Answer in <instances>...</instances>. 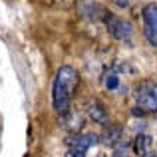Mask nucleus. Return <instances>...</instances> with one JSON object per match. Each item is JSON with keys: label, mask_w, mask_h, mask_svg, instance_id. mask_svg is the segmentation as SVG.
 <instances>
[{"label": "nucleus", "mask_w": 157, "mask_h": 157, "mask_svg": "<svg viewBox=\"0 0 157 157\" xmlns=\"http://www.w3.org/2000/svg\"><path fill=\"white\" fill-rule=\"evenodd\" d=\"M111 2H113L117 8H127L129 6V0H111Z\"/></svg>", "instance_id": "13"}, {"label": "nucleus", "mask_w": 157, "mask_h": 157, "mask_svg": "<svg viewBox=\"0 0 157 157\" xmlns=\"http://www.w3.org/2000/svg\"><path fill=\"white\" fill-rule=\"evenodd\" d=\"M104 22L107 26V32H109L115 40H127V38H131V34H133V26H131V22L125 20V18H121V16H113V14L107 12Z\"/></svg>", "instance_id": "5"}, {"label": "nucleus", "mask_w": 157, "mask_h": 157, "mask_svg": "<svg viewBox=\"0 0 157 157\" xmlns=\"http://www.w3.org/2000/svg\"><path fill=\"white\" fill-rule=\"evenodd\" d=\"M143 18V34H145L147 42L153 48H157V4H145L141 10Z\"/></svg>", "instance_id": "4"}, {"label": "nucleus", "mask_w": 157, "mask_h": 157, "mask_svg": "<svg viewBox=\"0 0 157 157\" xmlns=\"http://www.w3.org/2000/svg\"><path fill=\"white\" fill-rule=\"evenodd\" d=\"M127 155H129V143L125 139L113 145V157H127Z\"/></svg>", "instance_id": "12"}, {"label": "nucleus", "mask_w": 157, "mask_h": 157, "mask_svg": "<svg viewBox=\"0 0 157 157\" xmlns=\"http://www.w3.org/2000/svg\"><path fill=\"white\" fill-rule=\"evenodd\" d=\"M143 157H157V149H155V151H149V153L143 155Z\"/></svg>", "instance_id": "14"}, {"label": "nucleus", "mask_w": 157, "mask_h": 157, "mask_svg": "<svg viewBox=\"0 0 157 157\" xmlns=\"http://www.w3.org/2000/svg\"><path fill=\"white\" fill-rule=\"evenodd\" d=\"M101 137H104L105 143H109V145H115V143L123 141V129H121L119 125H107L105 133L101 135Z\"/></svg>", "instance_id": "10"}, {"label": "nucleus", "mask_w": 157, "mask_h": 157, "mask_svg": "<svg viewBox=\"0 0 157 157\" xmlns=\"http://www.w3.org/2000/svg\"><path fill=\"white\" fill-rule=\"evenodd\" d=\"M80 12H82V16H86V18H90V20H105V16H107V10L98 2L80 4Z\"/></svg>", "instance_id": "7"}, {"label": "nucleus", "mask_w": 157, "mask_h": 157, "mask_svg": "<svg viewBox=\"0 0 157 157\" xmlns=\"http://www.w3.org/2000/svg\"><path fill=\"white\" fill-rule=\"evenodd\" d=\"M98 143L96 133H76L68 139V153L66 157H86L90 147Z\"/></svg>", "instance_id": "2"}, {"label": "nucleus", "mask_w": 157, "mask_h": 157, "mask_svg": "<svg viewBox=\"0 0 157 157\" xmlns=\"http://www.w3.org/2000/svg\"><path fill=\"white\" fill-rule=\"evenodd\" d=\"M62 127L72 133H78V131L84 127V117L80 113H74V111H68V113L62 115Z\"/></svg>", "instance_id": "8"}, {"label": "nucleus", "mask_w": 157, "mask_h": 157, "mask_svg": "<svg viewBox=\"0 0 157 157\" xmlns=\"http://www.w3.org/2000/svg\"><path fill=\"white\" fill-rule=\"evenodd\" d=\"M60 2H64V4H68V2H72V0H60Z\"/></svg>", "instance_id": "15"}, {"label": "nucleus", "mask_w": 157, "mask_h": 157, "mask_svg": "<svg viewBox=\"0 0 157 157\" xmlns=\"http://www.w3.org/2000/svg\"><path fill=\"white\" fill-rule=\"evenodd\" d=\"M104 86L109 92H115V90H119V74L115 68H109L105 72V78H104Z\"/></svg>", "instance_id": "11"}, {"label": "nucleus", "mask_w": 157, "mask_h": 157, "mask_svg": "<svg viewBox=\"0 0 157 157\" xmlns=\"http://www.w3.org/2000/svg\"><path fill=\"white\" fill-rule=\"evenodd\" d=\"M78 86H80V76L72 66H62L56 72L52 84V105L60 115L70 111Z\"/></svg>", "instance_id": "1"}, {"label": "nucleus", "mask_w": 157, "mask_h": 157, "mask_svg": "<svg viewBox=\"0 0 157 157\" xmlns=\"http://www.w3.org/2000/svg\"><path fill=\"white\" fill-rule=\"evenodd\" d=\"M86 111H88L92 121L100 123V125H109V123H107V109L100 100H90L88 105H86Z\"/></svg>", "instance_id": "6"}, {"label": "nucleus", "mask_w": 157, "mask_h": 157, "mask_svg": "<svg viewBox=\"0 0 157 157\" xmlns=\"http://www.w3.org/2000/svg\"><path fill=\"white\" fill-rule=\"evenodd\" d=\"M151 147H153V139H151L147 133H139L137 137L133 139V151H135L137 155H141V157L149 153Z\"/></svg>", "instance_id": "9"}, {"label": "nucleus", "mask_w": 157, "mask_h": 157, "mask_svg": "<svg viewBox=\"0 0 157 157\" xmlns=\"http://www.w3.org/2000/svg\"><path fill=\"white\" fill-rule=\"evenodd\" d=\"M135 101H137V107H141L143 111L157 113V86L151 82H143L135 92Z\"/></svg>", "instance_id": "3"}]
</instances>
